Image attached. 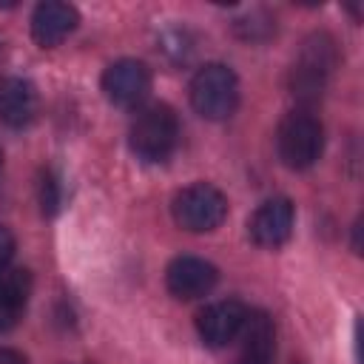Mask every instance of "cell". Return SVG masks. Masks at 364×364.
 I'll return each mask as SVG.
<instances>
[{"mask_svg":"<svg viewBox=\"0 0 364 364\" xmlns=\"http://www.w3.org/2000/svg\"><path fill=\"white\" fill-rule=\"evenodd\" d=\"M40 205H43V213H48V216L57 213V208H60V185L51 171H46L40 176Z\"/></svg>","mask_w":364,"mask_h":364,"instance_id":"obj_14","label":"cell"},{"mask_svg":"<svg viewBox=\"0 0 364 364\" xmlns=\"http://www.w3.org/2000/svg\"><path fill=\"white\" fill-rule=\"evenodd\" d=\"M11 256H14V236L9 228L0 225V267H6L11 262Z\"/></svg>","mask_w":364,"mask_h":364,"instance_id":"obj_15","label":"cell"},{"mask_svg":"<svg viewBox=\"0 0 364 364\" xmlns=\"http://www.w3.org/2000/svg\"><path fill=\"white\" fill-rule=\"evenodd\" d=\"M219 282V270L199 256H176L165 270V287L173 299L191 301L208 296Z\"/></svg>","mask_w":364,"mask_h":364,"instance_id":"obj_7","label":"cell"},{"mask_svg":"<svg viewBox=\"0 0 364 364\" xmlns=\"http://www.w3.org/2000/svg\"><path fill=\"white\" fill-rule=\"evenodd\" d=\"M171 210H173V219L179 228H185L191 233H210L225 222L228 199L216 185L193 182L173 196Z\"/></svg>","mask_w":364,"mask_h":364,"instance_id":"obj_5","label":"cell"},{"mask_svg":"<svg viewBox=\"0 0 364 364\" xmlns=\"http://www.w3.org/2000/svg\"><path fill=\"white\" fill-rule=\"evenodd\" d=\"M77 23H80V14H77V9L71 3L46 0L31 14V37L43 48H54L77 28Z\"/></svg>","mask_w":364,"mask_h":364,"instance_id":"obj_10","label":"cell"},{"mask_svg":"<svg viewBox=\"0 0 364 364\" xmlns=\"http://www.w3.org/2000/svg\"><path fill=\"white\" fill-rule=\"evenodd\" d=\"M102 94L117 108H139L151 94V68L131 57L111 63L102 74Z\"/></svg>","mask_w":364,"mask_h":364,"instance_id":"obj_6","label":"cell"},{"mask_svg":"<svg viewBox=\"0 0 364 364\" xmlns=\"http://www.w3.org/2000/svg\"><path fill=\"white\" fill-rule=\"evenodd\" d=\"M0 364H26V355L11 347H0Z\"/></svg>","mask_w":364,"mask_h":364,"instance_id":"obj_16","label":"cell"},{"mask_svg":"<svg viewBox=\"0 0 364 364\" xmlns=\"http://www.w3.org/2000/svg\"><path fill=\"white\" fill-rule=\"evenodd\" d=\"M179 142V119L171 105L156 102L139 108L128 128V145L142 162H165Z\"/></svg>","mask_w":364,"mask_h":364,"instance_id":"obj_1","label":"cell"},{"mask_svg":"<svg viewBox=\"0 0 364 364\" xmlns=\"http://www.w3.org/2000/svg\"><path fill=\"white\" fill-rule=\"evenodd\" d=\"M336 63H338V51L330 34H313L310 40H304L301 54L290 71L293 94L301 102H316L324 94L327 80L336 71Z\"/></svg>","mask_w":364,"mask_h":364,"instance_id":"obj_4","label":"cell"},{"mask_svg":"<svg viewBox=\"0 0 364 364\" xmlns=\"http://www.w3.org/2000/svg\"><path fill=\"white\" fill-rule=\"evenodd\" d=\"M191 105L205 119H228L239 105V80L225 63H205L191 80Z\"/></svg>","mask_w":364,"mask_h":364,"instance_id":"obj_3","label":"cell"},{"mask_svg":"<svg viewBox=\"0 0 364 364\" xmlns=\"http://www.w3.org/2000/svg\"><path fill=\"white\" fill-rule=\"evenodd\" d=\"M245 316H247V307L239 299L213 301V304H208V307L199 310V316H196V333H199V338L208 347H225V344H230L239 336Z\"/></svg>","mask_w":364,"mask_h":364,"instance_id":"obj_9","label":"cell"},{"mask_svg":"<svg viewBox=\"0 0 364 364\" xmlns=\"http://www.w3.org/2000/svg\"><path fill=\"white\" fill-rule=\"evenodd\" d=\"M236 338L242 341V364H270L273 361L276 327L264 310H247Z\"/></svg>","mask_w":364,"mask_h":364,"instance_id":"obj_11","label":"cell"},{"mask_svg":"<svg viewBox=\"0 0 364 364\" xmlns=\"http://www.w3.org/2000/svg\"><path fill=\"white\" fill-rule=\"evenodd\" d=\"M31 296V273L23 267H0V333L11 330Z\"/></svg>","mask_w":364,"mask_h":364,"instance_id":"obj_13","label":"cell"},{"mask_svg":"<svg viewBox=\"0 0 364 364\" xmlns=\"http://www.w3.org/2000/svg\"><path fill=\"white\" fill-rule=\"evenodd\" d=\"M276 151L290 171H304L316 165V159L324 151V128L318 117H313L307 108L284 114L276 131Z\"/></svg>","mask_w":364,"mask_h":364,"instance_id":"obj_2","label":"cell"},{"mask_svg":"<svg viewBox=\"0 0 364 364\" xmlns=\"http://www.w3.org/2000/svg\"><path fill=\"white\" fill-rule=\"evenodd\" d=\"M0 171H3V151H0Z\"/></svg>","mask_w":364,"mask_h":364,"instance_id":"obj_17","label":"cell"},{"mask_svg":"<svg viewBox=\"0 0 364 364\" xmlns=\"http://www.w3.org/2000/svg\"><path fill=\"white\" fill-rule=\"evenodd\" d=\"M293 222H296L293 202L284 199V196H276V199L262 202L253 210V216L247 222V233L259 247H279L290 239Z\"/></svg>","mask_w":364,"mask_h":364,"instance_id":"obj_8","label":"cell"},{"mask_svg":"<svg viewBox=\"0 0 364 364\" xmlns=\"http://www.w3.org/2000/svg\"><path fill=\"white\" fill-rule=\"evenodd\" d=\"M37 114V91L23 77L0 80V122L9 128H23Z\"/></svg>","mask_w":364,"mask_h":364,"instance_id":"obj_12","label":"cell"}]
</instances>
